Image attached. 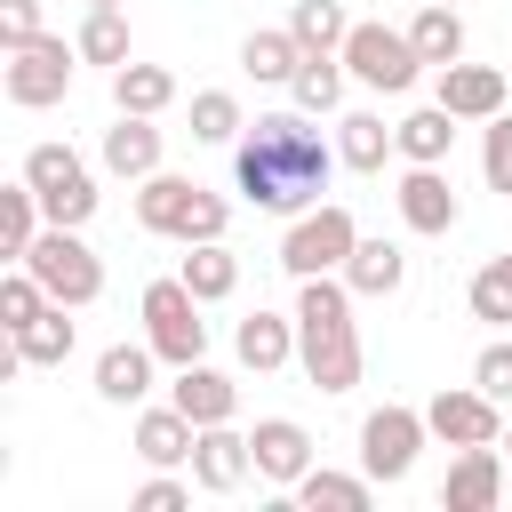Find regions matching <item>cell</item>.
Wrapping results in <instances>:
<instances>
[{"instance_id":"b9f144b4","label":"cell","mask_w":512,"mask_h":512,"mask_svg":"<svg viewBox=\"0 0 512 512\" xmlns=\"http://www.w3.org/2000/svg\"><path fill=\"white\" fill-rule=\"evenodd\" d=\"M496 448H504V456H512V424H504V440H496Z\"/></svg>"},{"instance_id":"7402d4cb","label":"cell","mask_w":512,"mask_h":512,"mask_svg":"<svg viewBox=\"0 0 512 512\" xmlns=\"http://www.w3.org/2000/svg\"><path fill=\"white\" fill-rule=\"evenodd\" d=\"M112 104H120V112L160 120V112L176 104V72H168V64H136V56H128V64H112Z\"/></svg>"},{"instance_id":"f546056e","label":"cell","mask_w":512,"mask_h":512,"mask_svg":"<svg viewBox=\"0 0 512 512\" xmlns=\"http://www.w3.org/2000/svg\"><path fill=\"white\" fill-rule=\"evenodd\" d=\"M408 40H416V56L440 72V64H456V56H464V16H456L448 0H424V8H416V24H408Z\"/></svg>"},{"instance_id":"e575fe53","label":"cell","mask_w":512,"mask_h":512,"mask_svg":"<svg viewBox=\"0 0 512 512\" xmlns=\"http://www.w3.org/2000/svg\"><path fill=\"white\" fill-rule=\"evenodd\" d=\"M240 96L232 88H200L192 96V144H240Z\"/></svg>"},{"instance_id":"cb8c5ba5","label":"cell","mask_w":512,"mask_h":512,"mask_svg":"<svg viewBox=\"0 0 512 512\" xmlns=\"http://www.w3.org/2000/svg\"><path fill=\"white\" fill-rule=\"evenodd\" d=\"M176 280H184L200 304H224V296L240 288V256H232L224 240H192V248H184V264H176Z\"/></svg>"},{"instance_id":"5bb4252c","label":"cell","mask_w":512,"mask_h":512,"mask_svg":"<svg viewBox=\"0 0 512 512\" xmlns=\"http://www.w3.org/2000/svg\"><path fill=\"white\" fill-rule=\"evenodd\" d=\"M496 496H504V448L496 440L488 448H456V464L440 480V512H496Z\"/></svg>"},{"instance_id":"60d3db41","label":"cell","mask_w":512,"mask_h":512,"mask_svg":"<svg viewBox=\"0 0 512 512\" xmlns=\"http://www.w3.org/2000/svg\"><path fill=\"white\" fill-rule=\"evenodd\" d=\"M176 504H192V488H184V480H168V472L136 488V512H176Z\"/></svg>"},{"instance_id":"7bdbcfd3","label":"cell","mask_w":512,"mask_h":512,"mask_svg":"<svg viewBox=\"0 0 512 512\" xmlns=\"http://www.w3.org/2000/svg\"><path fill=\"white\" fill-rule=\"evenodd\" d=\"M88 8H120V0H88Z\"/></svg>"},{"instance_id":"30bf717a","label":"cell","mask_w":512,"mask_h":512,"mask_svg":"<svg viewBox=\"0 0 512 512\" xmlns=\"http://www.w3.org/2000/svg\"><path fill=\"white\" fill-rule=\"evenodd\" d=\"M432 440V424H424V408H400V400H384V408H368L360 416V472L368 480H408L416 472V448Z\"/></svg>"},{"instance_id":"ac0fdd59","label":"cell","mask_w":512,"mask_h":512,"mask_svg":"<svg viewBox=\"0 0 512 512\" xmlns=\"http://www.w3.org/2000/svg\"><path fill=\"white\" fill-rule=\"evenodd\" d=\"M104 176H128V184H144V176H160V128L144 120V112H120L112 128H104Z\"/></svg>"},{"instance_id":"83f0119b","label":"cell","mask_w":512,"mask_h":512,"mask_svg":"<svg viewBox=\"0 0 512 512\" xmlns=\"http://www.w3.org/2000/svg\"><path fill=\"white\" fill-rule=\"evenodd\" d=\"M392 128H400V160H424V168H440L448 144H456V112H448V104H416V112L392 120Z\"/></svg>"},{"instance_id":"7a4b0ae2","label":"cell","mask_w":512,"mask_h":512,"mask_svg":"<svg viewBox=\"0 0 512 512\" xmlns=\"http://www.w3.org/2000/svg\"><path fill=\"white\" fill-rule=\"evenodd\" d=\"M352 280L344 272H320V280H296V368L312 376V392H352L360 384V320H352Z\"/></svg>"},{"instance_id":"8d00e7d4","label":"cell","mask_w":512,"mask_h":512,"mask_svg":"<svg viewBox=\"0 0 512 512\" xmlns=\"http://www.w3.org/2000/svg\"><path fill=\"white\" fill-rule=\"evenodd\" d=\"M48 304H56V296H48V288H40V280H32L24 264H16L8 280H0V328H8V336H16V328H32V320H40Z\"/></svg>"},{"instance_id":"4dcf8cb0","label":"cell","mask_w":512,"mask_h":512,"mask_svg":"<svg viewBox=\"0 0 512 512\" xmlns=\"http://www.w3.org/2000/svg\"><path fill=\"white\" fill-rule=\"evenodd\" d=\"M344 80H352V72H344L336 48H328V56H304L296 80H288V104H296V112H336V104H344Z\"/></svg>"},{"instance_id":"d6986e66","label":"cell","mask_w":512,"mask_h":512,"mask_svg":"<svg viewBox=\"0 0 512 512\" xmlns=\"http://www.w3.org/2000/svg\"><path fill=\"white\" fill-rule=\"evenodd\" d=\"M152 368H160L152 344H104V352H96V400H112V408L152 400Z\"/></svg>"},{"instance_id":"484cf974","label":"cell","mask_w":512,"mask_h":512,"mask_svg":"<svg viewBox=\"0 0 512 512\" xmlns=\"http://www.w3.org/2000/svg\"><path fill=\"white\" fill-rule=\"evenodd\" d=\"M240 64H248V80L288 88V80H296V64H304V40H296L288 24H264V32H248V40H240Z\"/></svg>"},{"instance_id":"5b68a950","label":"cell","mask_w":512,"mask_h":512,"mask_svg":"<svg viewBox=\"0 0 512 512\" xmlns=\"http://www.w3.org/2000/svg\"><path fill=\"white\" fill-rule=\"evenodd\" d=\"M352 248H360L352 208H344V200H320V208L288 216V232H280V272H288V280H320V272H344Z\"/></svg>"},{"instance_id":"836d02e7","label":"cell","mask_w":512,"mask_h":512,"mask_svg":"<svg viewBox=\"0 0 512 512\" xmlns=\"http://www.w3.org/2000/svg\"><path fill=\"white\" fill-rule=\"evenodd\" d=\"M72 48H80V64H128V24H120V8H88L80 32H72Z\"/></svg>"},{"instance_id":"4316f807","label":"cell","mask_w":512,"mask_h":512,"mask_svg":"<svg viewBox=\"0 0 512 512\" xmlns=\"http://www.w3.org/2000/svg\"><path fill=\"white\" fill-rule=\"evenodd\" d=\"M72 344H80L72 304H48L32 328H16V360H24V368H64V360H72Z\"/></svg>"},{"instance_id":"9a60e30c","label":"cell","mask_w":512,"mask_h":512,"mask_svg":"<svg viewBox=\"0 0 512 512\" xmlns=\"http://www.w3.org/2000/svg\"><path fill=\"white\" fill-rule=\"evenodd\" d=\"M248 448H256V480H272V488H296L312 472V432L296 416H264L248 432Z\"/></svg>"},{"instance_id":"d6a6232c","label":"cell","mask_w":512,"mask_h":512,"mask_svg":"<svg viewBox=\"0 0 512 512\" xmlns=\"http://www.w3.org/2000/svg\"><path fill=\"white\" fill-rule=\"evenodd\" d=\"M288 32L304 40V56H328V48H344L352 16H344V0H296L288 8Z\"/></svg>"},{"instance_id":"ba28073f","label":"cell","mask_w":512,"mask_h":512,"mask_svg":"<svg viewBox=\"0 0 512 512\" xmlns=\"http://www.w3.org/2000/svg\"><path fill=\"white\" fill-rule=\"evenodd\" d=\"M136 312H144V344H152L168 368H192V360L208 352V320H200V296H192L184 280H152Z\"/></svg>"},{"instance_id":"74e56055","label":"cell","mask_w":512,"mask_h":512,"mask_svg":"<svg viewBox=\"0 0 512 512\" xmlns=\"http://www.w3.org/2000/svg\"><path fill=\"white\" fill-rule=\"evenodd\" d=\"M480 176H488V192L512 200V112L480 120Z\"/></svg>"},{"instance_id":"9c48e42d","label":"cell","mask_w":512,"mask_h":512,"mask_svg":"<svg viewBox=\"0 0 512 512\" xmlns=\"http://www.w3.org/2000/svg\"><path fill=\"white\" fill-rule=\"evenodd\" d=\"M72 64H80V48H64L56 32H40V40L8 48L0 88H8V104H16V112H48V104H64V96H72Z\"/></svg>"},{"instance_id":"8992f818","label":"cell","mask_w":512,"mask_h":512,"mask_svg":"<svg viewBox=\"0 0 512 512\" xmlns=\"http://www.w3.org/2000/svg\"><path fill=\"white\" fill-rule=\"evenodd\" d=\"M24 184L40 192V216L48 224H88L96 216V176H88V160L72 152V144H32L24 152Z\"/></svg>"},{"instance_id":"3957f363","label":"cell","mask_w":512,"mask_h":512,"mask_svg":"<svg viewBox=\"0 0 512 512\" xmlns=\"http://www.w3.org/2000/svg\"><path fill=\"white\" fill-rule=\"evenodd\" d=\"M136 224L152 232V240H176V248H192V240H224V224H232V208H224V192H208L200 176H144L136 184Z\"/></svg>"},{"instance_id":"4fadbf2b","label":"cell","mask_w":512,"mask_h":512,"mask_svg":"<svg viewBox=\"0 0 512 512\" xmlns=\"http://www.w3.org/2000/svg\"><path fill=\"white\" fill-rule=\"evenodd\" d=\"M400 224L408 232H424V240H440V232H456V184H448V168H424V160H408V176H400Z\"/></svg>"},{"instance_id":"e0dca14e","label":"cell","mask_w":512,"mask_h":512,"mask_svg":"<svg viewBox=\"0 0 512 512\" xmlns=\"http://www.w3.org/2000/svg\"><path fill=\"white\" fill-rule=\"evenodd\" d=\"M232 352H240V368L248 376H272V368H288L296 360V312H248L240 328H232Z\"/></svg>"},{"instance_id":"ffe728a7","label":"cell","mask_w":512,"mask_h":512,"mask_svg":"<svg viewBox=\"0 0 512 512\" xmlns=\"http://www.w3.org/2000/svg\"><path fill=\"white\" fill-rule=\"evenodd\" d=\"M168 400L192 416V424H232L240 416V384L224 376V368H208V360H192V368H176V384H168Z\"/></svg>"},{"instance_id":"52a82bcc","label":"cell","mask_w":512,"mask_h":512,"mask_svg":"<svg viewBox=\"0 0 512 512\" xmlns=\"http://www.w3.org/2000/svg\"><path fill=\"white\" fill-rule=\"evenodd\" d=\"M336 56H344V72H352L360 88H376V96H408V88H416V72H424L416 40H408V32H392V24H352Z\"/></svg>"},{"instance_id":"7c38bea8","label":"cell","mask_w":512,"mask_h":512,"mask_svg":"<svg viewBox=\"0 0 512 512\" xmlns=\"http://www.w3.org/2000/svg\"><path fill=\"white\" fill-rule=\"evenodd\" d=\"M248 472H256L248 432H232V424H200V440H192V488H200V496H232Z\"/></svg>"},{"instance_id":"2e32d148","label":"cell","mask_w":512,"mask_h":512,"mask_svg":"<svg viewBox=\"0 0 512 512\" xmlns=\"http://www.w3.org/2000/svg\"><path fill=\"white\" fill-rule=\"evenodd\" d=\"M432 104H448L456 120H496L504 112V72L496 64H440V88H432Z\"/></svg>"},{"instance_id":"44dd1931","label":"cell","mask_w":512,"mask_h":512,"mask_svg":"<svg viewBox=\"0 0 512 512\" xmlns=\"http://www.w3.org/2000/svg\"><path fill=\"white\" fill-rule=\"evenodd\" d=\"M192 440H200V424H192L176 400H160V408L136 416V456L160 464V472H168V464H192Z\"/></svg>"},{"instance_id":"f1b7e54d","label":"cell","mask_w":512,"mask_h":512,"mask_svg":"<svg viewBox=\"0 0 512 512\" xmlns=\"http://www.w3.org/2000/svg\"><path fill=\"white\" fill-rule=\"evenodd\" d=\"M344 280H352V296H400L408 256H400L392 240H360V248L344 256Z\"/></svg>"},{"instance_id":"277c9868","label":"cell","mask_w":512,"mask_h":512,"mask_svg":"<svg viewBox=\"0 0 512 512\" xmlns=\"http://www.w3.org/2000/svg\"><path fill=\"white\" fill-rule=\"evenodd\" d=\"M24 272H32L56 304H72V312H88V304L104 296V264H96V248L80 240V224H40V240L24 248Z\"/></svg>"},{"instance_id":"f35d334b","label":"cell","mask_w":512,"mask_h":512,"mask_svg":"<svg viewBox=\"0 0 512 512\" xmlns=\"http://www.w3.org/2000/svg\"><path fill=\"white\" fill-rule=\"evenodd\" d=\"M472 384L488 392V400H504L512 408V344L496 336V344H480V360H472Z\"/></svg>"},{"instance_id":"d590c367","label":"cell","mask_w":512,"mask_h":512,"mask_svg":"<svg viewBox=\"0 0 512 512\" xmlns=\"http://www.w3.org/2000/svg\"><path fill=\"white\" fill-rule=\"evenodd\" d=\"M464 304H472V320H488V328H512V272H504V264L488 256V264L472 272Z\"/></svg>"},{"instance_id":"ab89813d","label":"cell","mask_w":512,"mask_h":512,"mask_svg":"<svg viewBox=\"0 0 512 512\" xmlns=\"http://www.w3.org/2000/svg\"><path fill=\"white\" fill-rule=\"evenodd\" d=\"M48 24H40V0H0V48H24V40H40Z\"/></svg>"},{"instance_id":"1f68e13d","label":"cell","mask_w":512,"mask_h":512,"mask_svg":"<svg viewBox=\"0 0 512 512\" xmlns=\"http://www.w3.org/2000/svg\"><path fill=\"white\" fill-rule=\"evenodd\" d=\"M40 224H48V216H40V192L16 176V184L0 192V256H8V264H24V248L40 240Z\"/></svg>"},{"instance_id":"ee69618b","label":"cell","mask_w":512,"mask_h":512,"mask_svg":"<svg viewBox=\"0 0 512 512\" xmlns=\"http://www.w3.org/2000/svg\"><path fill=\"white\" fill-rule=\"evenodd\" d=\"M448 8H456V0H448Z\"/></svg>"},{"instance_id":"6da1fadb","label":"cell","mask_w":512,"mask_h":512,"mask_svg":"<svg viewBox=\"0 0 512 512\" xmlns=\"http://www.w3.org/2000/svg\"><path fill=\"white\" fill-rule=\"evenodd\" d=\"M336 160L344 152H328L312 112H256V128H240V144H232V184L264 216H304V208H320Z\"/></svg>"},{"instance_id":"603a6c76","label":"cell","mask_w":512,"mask_h":512,"mask_svg":"<svg viewBox=\"0 0 512 512\" xmlns=\"http://www.w3.org/2000/svg\"><path fill=\"white\" fill-rule=\"evenodd\" d=\"M336 152H344V168L376 176V168L400 152V128H384V112H344V120H336Z\"/></svg>"},{"instance_id":"d4e9b609","label":"cell","mask_w":512,"mask_h":512,"mask_svg":"<svg viewBox=\"0 0 512 512\" xmlns=\"http://www.w3.org/2000/svg\"><path fill=\"white\" fill-rule=\"evenodd\" d=\"M304 512H368V496H376V480L368 472H328V464H312L296 488H288Z\"/></svg>"},{"instance_id":"8fae6325","label":"cell","mask_w":512,"mask_h":512,"mask_svg":"<svg viewBox=\"0 0 512 512\" xmlns=\"http://www.w3.org/2000/svg\"><path fill=\"white\" fill-rule=\"evenodd\" d=\"M424 424L448 448H488V440H504V400H488L480 384H440L424 400Z\"/></svg>"}]
</instances>
